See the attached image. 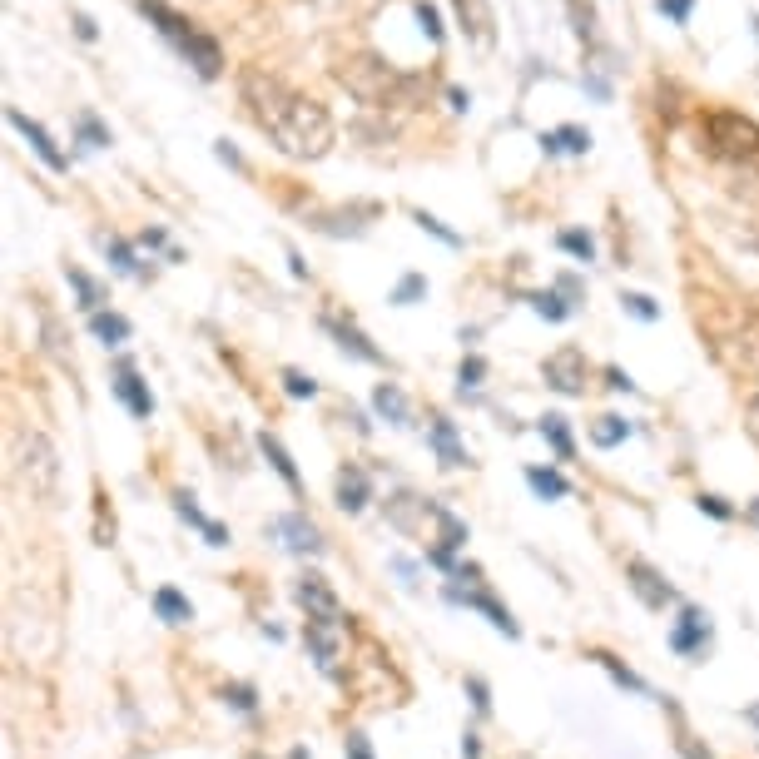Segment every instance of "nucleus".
Instances as JSON below:
<instances>
[{
	"label": "nucleus",
	"instance_id": "obj_1",
	"mask_svg": "<svg viewBox=\"0 0 759 759\" xmlns=\"http://www.w3.org/2000/svg\"><path fill=\"white\" fill-rule=\"evenodd\" d=\"M239 95L249 105L253 125L263 129L288 159H323L333 149V120L318 100L298 95L293 85H283L278 75L249 65L239 75Z\"/></svg>",
	"mask_w": 759,
	"mask_h": 759
},
{
	"label": "nucleus",
	"instance_id": "obj_2",
	"mask_svg": "<svg viewBox=\"0 0 759 759\" xmlns=\"http://www.w3.org/2000/svg\"><path fill=\"white\" fill-rule=\"evenodd\" d=\"M139 10L154 20V30H159V35H164V40H169V45H174V50H179V55L204 75V80H219V70H224V50H219V40H209L194 20H184V15H179V10H169L164 0H139Z\"/></svg>",
	"mask_w": 759,
	"mask_h": 759
},
{
	"label": "nucleus",
	"instance_id": "obj_3",
	"mask_svg": "<svg viewBox=\"0 0 759 759\" xmlns=\"http://www.w3.org/2000/svg\"><path fill=\"white\" fill-rule=\"evenodd\" d=\"M705 139L715 154H725L735 164H759V125L745 115H730V110L705 115Z\"/></svg>",
	"mask_w": 759,
	"mask_h": 759
},
{
	"label": "nucleus",
	"instance_id": "obj_4",
	"mask_svg": "<svg viewBox=\"0 0 759 759\" xmlns=\"http://www.w3.org/2000/svg\"><path fill=\"white\" fill-rule=\"evenodd\" d=\"M20 477H25V487H30L35 502H55V492H60V457H55V447L40 432L20 437Z\"/></svg>",
	"mask_w": 759,
	"mask_h": 759
},
{
	"label": "nucleus",
	"instance_id": "obj_5",
	"mask_svg": "<svg viewBox=\"0 0 759 759\" xmlns=\"http://www.w3.org/2000/svg\"><path fill=\"white\" fill-rule=\"evenodd\" d=\"M541 373H546V382H551L556 392L576 397V392H586V353H581V348H556Z\"/></svg>",
	"mask_w": 759,
	"mask_h": 759
},
{
	"label": "nucleus",
	"instance_id": "obj_6",
	"mask_svg": "<svg viewBox=\"0 0 759 759\" xmlns=\"http://www.w3.org/2000/svg\"><path fill=\"white\" fill-rule=\"evenodd\" d=\"M293 596L308 611V621H343V606H338V596H333V586L323 576H303Z\"/></svg>",
	"mask_w": 759,
	"mask_h": 759
},
{
	"label": "nucleus",
	"instance_id": "obj_7",
	"mask_svg": "<svg viewBox=\"0 0 759 759\" xmlns=\"http://www.w3.org/2000/svg\"><path fill=\"white\" fill-rule=\"evenodd\" d=\"M5 120H10V129H20V134H25V144L45 159V169H55V174H65V169H70V159L55 149V139L45 134V125H35V120H30V115H20V110H5Z\"/></svg>",
	"mask_w": 759,
	"mask_h": 759
},
{
	"label": "nucleus",
	"instance_id": "obj_8",
	"mask_svg": "<svg viewBox=\"0 0 759 759\" xmlns=\"http://www.w3.org/2000/svg\"><path fill=\"white\" fill-rule=\"evenodd\" d=\"M626 576H631V591L650 606V611H665V606H675V591L660 581V571H650L645 561H631L626 566Z\"/></svg>",
	"mask_w": 759,
	"mask_h": 759
},
{
	"label": "nucleus",
	"instance_id": "obj_9",
	"mask_svg": "<svg viewBox=\"0 0 759 759\" xmlns=\"http://www.w3.org/2000/svg\"><path fill=\"white\" fill-rule=\"evenodd\" d=\"M303 640H308V650L318 655V665L333 670V665H338V650H343V621H308V626H303Z\"/></svg>",
	"mask_w": 759,
	"mask_h": 759
},
{
	"label": "nucleus",
	"instance_id": "obj_10",
	"mask_svg": "<svg viewBox=\"0 0 759 759\" xmlns=\"http://www.w3.org/2000/svg\"><path fill=\"white\" fill-rule=\"evenodd\" d=\"M273 531H278V536H288L283 546H288V551H298V556H318V551H323V536H318V526H313V521H303L298 511L278 516V521H273Z\"/></svg>",
	"mask_w": 759,
	"mask_h": 759
},
{
	"label": "nucleus",
	"instance_id": "obj_11",
	"mask_svg": "<svg viewBox=\"0 0 759 759\" xmlns=\"http://www.w3.org/2000/svg\"><path fill=\"white\" fill-rule=\"evenodd\" d=\"M705 640H710V616H705V611H695V606H685V611H680V621H675V631H670V645H675L680 655H695Z\"/></svg>",
	"mask_w": 759,
	"mask_h": 759
},
{
	"label": "nucleus",
	"instance_id": "obj_12",
	"mask_svg": "<svg viewBox=\"0 0 759 759\" xmlns=\"http://www.w3.org/2000/svg\"><path fill=\"white\" fill-rule=\"evenodd\" d=\"M115 397L125 402L129 417H139V422H144V417L154 412V397H149V387L139 382V373H134L129 363H120V373H115Z\"/></svg>",
	"mask_w": 759,
	"mask_h": 759
},
{
	"label": "nucleus",
	"instance_id": "obj_13",
	"mask_svg": "<svg viewBox=\"0 0 759 759\" xmlns=\"http://www.w3.org/2000/svg\"><path fill=\"white\" fill-rule=\"evenodd\" d=\"M323 328L338 338V348H343V353H353V358H363V363H382L378 348H373V343H368V338H363L353 323H343L338 313H323Z\"/></svg>",
	"mask_w": 759,
	"mask_h": 759
},
{
	"label": "nucleus",
	"instance_id": "obj_14",
	"mask_svg": "<svg viewBox=\"0 0 759 759\" xmlns=\"http://www.w3.org/2000/svg\"><path fill=\"white\" fill-rule=\"evenodd\" d=\"M447 601H457V606H472V611H482L492 626L502 635H516V621H511V611H502L492 596H482V591H462V586H447Z\"/></svg>",
	"mask_w": 759,
	"mask_h": 759
},
{
	"label": "nucleus",
	"instance_id": "obj_15",
	"mask_svg": "<svg viewBox=\"0 0 759 759\" xmlns=\"http://www.w3.org/2000/svg\"><path fill=\"white\" fill-rule=\"evenodd\" d=\"M368 502H373V482H368L363 467L348 462V467L338 472V506H343V511H363Z\"/></svg>",
	"mask_w": 759,
	"mask_h": 759
},
{
	"label": "nucleus",
	"instance_id": "obj_16",
	"mask_svg": "<svg viewBox=\"0 0 759 759\" xmlns=\"http://www.w3.org/2000/svg\"><path fill=\"white\" fill-rule=\"evenodd\" d=\"M174 511H179V516H184L189 526H199L209 546H229V531H224L219 521H209V516H204L199 506H194V497H189V492H179V497H174Z\"/></svg>",
	"mask_w": 759,
	"mask_h": 759
},
{
	"label": "nucleus",
	"instance_id": "obj_17",
	"mask_svg": "<svg viewBox=\"0 0 759 759\" xmlns=\"http://www.w3.org/2000/svg\"><path fill=\"white\" fill-rule=\"evenodd\" d=\"M432 447H437V457H442L447 467H467V452H462L457 427H452L447 417H432Z\"/></svg>",
	"mask_w": 759,
	"mask_h": 759
},
{
	"label": "nucleus",
	"instance_id": "obj_18",
	"mask_svg": "<svg viewBox=\"0 0 759 759\" xmlns=\"http://www.w3.org/2000/svg\"><path fill=\"white\" fill-rule=\"evenodd\" d=\"M154 616L169 621V626H189V621H194V606H189L174 586H159V591H154Z\"/></svg>",
	"mask_w": 759,
	"mask_h": 759
},
{
	"label": "nucleus",
	"instance_id": "obj_19",
	"mask_svg": "<svg viewBox=\"0 0 759 759\" xmlns=\"http://www.w3.org/2000/svg\"><path fill=\"white\" fill-rule=\"evenodd\" d=\"M90 333H95L105 348H120V343L129 338V318H120V313H105V308H100V313L90 318Z\"/></svg>",
	"mask_w": 759,
	"mask_h": 759
},
{
	"label": "nucleus",
	"instance_id": "obj_20",
	"mask_svg": "<svg viewBox=\"0 0 759 759\" xmlns=\"http://www.w3.org/2000/svg\"><path fill=\"white\" fill-rule=\"evenodd\" d=\"M258 447H263V457H268V462H273V472H278V477H283V482H288V487H293V492H298V487H303V482H298V467H293V457H288V452H283V442H278V437H268V432H263V437H258Z\"/></svg>",
	"mask_w": 759,
	"mask_h": 759
},
{
	"label": "nucleus",
	"instance_id": "obj_21",
	"mask_svg": "<svg viewBox=\"0 0 759 759\" xmlns=\"http://www.w3.org/2000/svg\"><path fill=\"white\" fill-rule=\"evenodd\" d=\"M541 144H546V154H556V149H566V154H586L591 149V134L576 125H561L556 134H541Z\"/></svg>",
	"mask_w": 759,
	"mask_h": 759
},
{
	"label": "nucleus",
	"instance_id": "obj_22",
	"mask_svg": "<svg viewBox=\"0 0 759 759\" xmlns=\"http://www.w3.org/2000/svg\"><path fill=\"white\" fill-rule=\"evenodd\" d=\"M373 407H378L387 422H397V427H407V397L397 392V382H382L378 392H373Z\"/></svg>",
	"mask_w": 759,
	"mask_h": 759
},
{
	"label": "nucleus",
	"instance_id": "obj_23",
	"mask_svg": "<svg viewBox=\"0 0 759 759\" xmlns=\"http://www.w3.org/2000/svg\"><path fill=\"white\" fill-rule=\"evenodd\" d=\"M70 288L80 293V308L95 318V313H100V303H105V288H100L90 273H80V268H70Z\"/></svg>",
	"mask_w": 759,
	"mask_h": 759
},
{
	"label": "nucleus",
	"instance_id": "obj_24",
	"mask_svg": "<svg viewBox=\"0 0 759 759\" xmlns=\"http://www.w3.org/2000/svg\"><path fill=\"white\" fill-rule=\"evenodd\" d=\"M526 482H531V492H536V497H551V502H561V497L571 492V487H566V477H561V472H546V467H531V472H526Z\"/></svg>",
	"mask_w": 759,
	"mask_h": 759
},
{
	"label": "nucleus",
	"instance_id": "obj_25",
	"mask_svg": "<svg viewBox=\"0 0 759 759\" xmlns=\"http://www.w3.org/2000/svg\"><path fill=\"white\" fill-rule=\"evenodd\" d=\"M541 437L556 447V457L566 462L571 452H576V442H571V427H566V417H541Z\"/></svg>",
	"mask_w": 759,
	"mask_h": 759
},
{
	"label": "nucleus",
	"instance_id": "obj_26",
	"mask_svg": "<svg viewBox=\"0 0 759 759\" xmlns=\"http://www.w3.org/2000/svg\"><path fill=\"white\" fill-rule=\"evenodd\" d=\"M631 437V422L626 417H601L596 427H591V442L596 447H616V442H626Z\"/></svg>",
	"mask_w": 759,
	"mask_h": 759
},
{
	"label": "nucleus",
	"instance_id": "obj_27",
	"mask_svg": "<svg viewBox=\"0 0 759 759\" xmlns=\"http://www.w3.org/2000/svg\"><path fill=\"white\" fill-rule=\"evenodd\" d=\"M100 249L110 253V263H115L120 273H139V258H134V249H129L125 239H115V234H105V239H100Z\"/></svg>",
	"mask_w": 759,
	"mask_h": 759
},
{
	"label": "nucleus",
	"instance_id": "obj_28",
	"mask_svg": "<svg viewBox=\"0 0 759 759\" xmlns=\"http://www.w3.org/2000/svg\"><path fill=\"white\" fill-rule=\"evenodd\" d=\"M556 244H561L566 253H576L581 263H591V258H596V239H591V234H581V229H566Z\"/></svg>",
	"mask_w": 759,
	"mask_h": 759
},
{
	"label": "nucleus",
	"instance_id": "obj_29",
	"mask_svg": "<svg viewBox=\"0 0 759 759\" xmlns=\"http://www.w3.org/2000/svg\"><path fill=\"white\" fill-rule=\"evenodd\" d=\"M531 308H536L541 318H551V323H561V318L571 313V303H566V298H556V293H536V298H531Z\"/></svg>",
	"mask_w": 759,
	"mask_h": 759
},
{
	"label": "nucleus",
	"instance_id": "obj_30",
	"mask_svg": "<svg viewBox=\"0 0 759 759\" xmlns=\"http://www.w3.org/2000/svg\"><path fill=\"white\" fill-rule=\"evenodd\" d=\"M80 144H85V149H105V144H110V129L100 125L95 115H80Z\"/></svg>",
	"mask_w": 759,
	"mask_h": 759
},
{
	"label": "nucleus",
	"instance_id": "obj_31",
	"mask_svg": "<svg viewBox=\"0 0 759 759\" xmlns=\"http://www.w3.org/2000/svg\"><path fill=\"white\" fill-rule=\"evenodd\" d=\"M621 308H626V313H635L640 323H655V318H660V308H655L645 293H621Z\"/></svg>",
	"mask_w": 759,
	"mask_h": 759
},
{
	"label": "nucleus",
	"instance_id": "obj_32",
	"mask_svg": "<svg viewBox=\"0 0 759 759\" xmlns=\"http://www.w3.org/2000/svg\"><path fill=\"white\" fill-rule=\"evenodd\" d=\"M422 293H427V278H422V273H407V278L392 288V303H417Z\"/></svg>",
	"mask_w": 759,
	"mask_h": 759
},
{
	"label": "nucleus",
	"instance_id": "obj_33",
	"mask_svg": "<svg viewBox=\"0 0 759 759\" xmlns=\"http://www.w3.org/2000/svg\"><path fill=\"white\" fill-rule=\"evenodd\" d=\"M596 660H601V665H606V670H611V675H616V680H621L626 690H645V685H640V675H631V670H626V665H621L616 655H606V650H596Z\"/></svg>",
	"mask_w": 759,
	"mask_h": 759
},
{
	"label": "nucleus",
	"instance_id": "obj_34",
	"mask_svg": "<svg viewBox=\"0 0 759 759\" xmlns=\"http://www.w3.org/2000/svg\"><path fill=\"white\" fill-rule=\"evenodd\" d=\"M417 25H422V30H427V40H442V20H437V10H432V5H427V0H422V5H417Z\"/></svg>",
	"mask_w": 759,
	"mask_h": 759
},
{
	"label": "nucleus",
	"instance_id": "obj_35",
	"mask_svg": "<svg viewBox=\"0 0 759 759\" xmlns=\"http://www.w3.org/2000/svg\"><path fill=\"white\" fill-rule=\"evenodd\" d=\"M417 224H422V229H427V234H437V239H442V244H452V249H457V244H462V239H457V234H452V229H447V224H442V219H432V214H417Z\"/></svg>",
	"mask_w": 759,
	"mask_h": 759
},
{
	"label": "nucleus",
	"instance_id": "obj_36",
	"mask_svg": "<svg viewBox=\"0 0 759 759\" xmlns=\"http://www.w3.org/2000/svg\"><path fill=\"white\" fill-rule=\"evenodd\" d=\"M690 5H695V0H655V10H660V15H670L675 25H685V20H690Z\"/></svg>",
	"mask_w": 759,
	"mask_h": 759
},
{
	"label": "nucleus",
	"instance_id": "obj_37",
	"mask_svg": "<svg viewBox=\"0 0 759 759\" xmlns=\"http://www.w3.org/2000/svg\"><path fill=\"white\" fill-rule=\"evenodd\" d=\"M283 387H288V397H313L318 392V382L303 378V373H283Z\"/></svg>",
	"mask_w": 759,
	"mask_h": 759
},
{
	"label": "nucleus",
	"instance_id": "obj_38",
	"mask_svg": "<svg viewBox=\"0 0 759 759\" xmlns=\"http://www.w3.org/2000/svg\"><path fill=\"white\" fill-rule=\"evenodd\" d=\"M457 378H462V387H477V382L487 378V363H482V358H467V363H462V373H457Z\"/></svg>",
	"mask_w": 759,
	"mask_h": 759
},
{
	"label": "nucleus",
	"instance_id": "obj_39",
	"mask_svg": "<svg viewBox=\"0 0 759 759\" xmlns=\"http://www.w3.org/2000/svg\"><path fill=\"white\" fill-rule=\"evenodd\" d=\"M700 511H710V516H720V521H730V516H735L725 497H700Z\"/></svg>",
	"mask_w": 759,
	"mask_h": 759
},
{
	"label": "nucleus",
	"instance_id": "obj_40",
	"mask_svg": "<svg viewBox=\"0 0 759 759\" xmlns=\"http://www.w3.org/2000/svg\"><path fill=\"white\" fill-rule=\"evenodd\" d=\"M348 759H373V750H368L363 735H348Z\"/></svg>",
	"mask_w": 759,
	"mask_h": 759
},
{
	"label": "nucleus",
	"instance_id": "obj_41",
	"mask_svg": "<svg viewBox=\"0 0 759 759\" xmlns=\"http://www.w3.org/2000/svg\"><path fill=\"white\" fill-rule=\"evenodd\" d=\"M229 700H234L239 710H253V690L249 685H234V690H229Z\"/></svg>",
	"mask_w": 759,
	"mask_h": 759
},
{
	"label": "nucleus",
	"instance_id": "obj_42",
	"mask_svg": "<svg viewBox=\"0 0 759 759\" xmlns=\"http://www.w3.org/2000/svg\"><path fill=\"white\" fill-rule=\"evenodd\" d=\"M75 30H80V40H95L100 30H95V20L90 15H75Z\"/></svg>",
	"mask_w": 759,
	"mask_h": 759
},
{
	"label": "nucleus",
	"instance_id": "obj_43",
	"mask_svg": "<svg viewBox=\"0 0 759 759\" xmlns=\"http://www.w3.org/2000/svg\"><path fill=\"white\" fill-rule=\"evenodd\" d=\"M606 378H611V387H616V392H631V378H626V373H621V368H611V373H606Z\"/></svg>",
	"mask_w": 759,
	"mask_h": 759
},
{
	"label": "nucleus",
	"instance_id": "obj_44",
	"mask_svg": "<svg viewBox=\"0 0 759 759\" xmlns=\"http://www.w3.org/2000/svg\"><path fill=\"white\" fill-rule=\"evenodd\" d=\"M219 159H224V164H234V169H244V159H239V149H229V144H219Z\"/></svg>",
	"mask_w": 759,
	"mask_h": 759
},
{
	"label": "nucleus",
	"instance_id": "obj_45",
	"mask_svg": "<svg viewBox=\"0 0 759 759\" xmlns=\"http://www.w3.org/2000/svg\"><path fill=\"white\" fill-rule=\"evenodd\" d=\"M164 244H169L164 229H149V234H144V249H164Z\"/></svg>",
	"mask_w": 759,
	"mask_h": 759
},
{
	"label": "nucleus",
	"instance_id": "obj_46",
	"mask_svg": "<svg viewBox=\"0 0 759 759\" xmlns=\"http://www.w3.org/2000/svg\"><path fill=\"white\" fill-rule=\"evenodd\" d=\"M680 750H685V759H710V755H705V750H700V745H695V740H690V735L680 740Z\"/></svg>",
	"mask_w": 759,
	"mask_h": 759
},
{
	"label": "nucleus",
	"instance_id": "obj_47",
	"mask_svg": "<svg viewBox=\"0 0 759 759\" xmlns=\"http://www.w3.org/2000/svg\"><path fill=\"white\" fill-rule=\"evenodd\" d=\"M745 417H750V437H755V442H759V397H755V402H750V412H745Z\"/></svg>",
	"mask_w": 759,
	"mask_h": 759
},
{
	"label": "nucleus",
	"instance_id": "obj_48",
	"mask_svg": "<svg viewBox=\"0 0 759 759\" xmlns=\"http://www.w3.org/2000/svg\"><path fill=\"white\" fill-rule=\"evenodd\" d=\"M472 700H477V710H487V685L482 680H472Z\"/></svg>",
	"mask_w": 759,
	"mask_h": 759
},
{
	"label": "nucleus",
	"instance_id": "obj_49",
	"mask_svg": "<svg viewBox=\"0 0 759 759\" xmlns=\"http://www.w3.org/2000/svg\"><path fill=\"white\" fill-rule=\"evenodd\" d=\"M750 521H759V502H755V506H750Z\"/></svg>",
	"mask_w": 759,
	"mask_h": 759
},
{
	"label": "nucleus",
	"instance_id": "obj_50",
	"mask_svg": "<svg viewBox=\"0 0 759 759\" xmlns=\"http://www.w3.org/2000/svg\"><path fill=\"white\" fill-rule=\"evenodd\" d=\"M755 25H759V20H755Z\"/></svg>",
	"mask_w": 759,
	"mask_h": 759
}]
</instances>
